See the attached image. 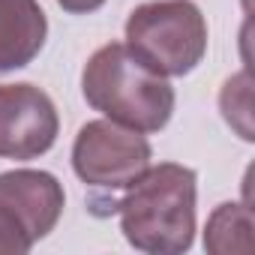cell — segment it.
Masks as SVG:
<instances>
[{
    "mask_svg": "<svg viewBox=\"0 0 255 255\" xmlns=\"http://www.w3.org/2000/svg\"><path fill=\"white\" fill-rule=\"evenodd\" d=\"M195 198L198 177L192 168L177 162L147 165L117 201L126 243L147 255H180L192 249L198 231Z\"/></svg>",
    "mask_w": 255,
    "mask_h": 255,
    "instance_id": "obj_1",
    "label": "cell"
},
{
    "mask_svg": "<svg viewBox=\"0 0 255 255\" xmlns=\"http://www.w3.org/2000/svg\"><path fill=\"white\" fill-rule=\"evenodd\" d=\"M87 105L141 135L159 132L174 114V87L147 69L126 42H108L90 54L81 72Z\"/></svg>",
    "mask_w": 255,
    "mask_h": 255,
    "instance_id": "obj_2",
    "label": "cell"
},
{
    "mask_svg": "<svg viewBox=\"0 0 255 255\" xmlns=\"http://www.w3.org/2000/svg\"><path fill=\"white\" fill-rule=\"evenodd\" d=\"M126 48L156 75L183 78L207 54V21L192 0H150L126 18Z\"/></svg>",
    "mask_w": 255,
    "mask_h": 255,
    "instance_id": "obj_3",
    "label": "cell"
},
{
    "mask_svg": "<svg viewBox=\"0 0 255 255\" xmlns=\"http://www.w3.org/2000/svg\"><path fill=\"white\" fill-rule=\"evenodd\" d=\"M66 207L63 186L48 171L0 174V255H24L54 231Z\"/></svg>",
    "mask_w": 255,
    "mask_h": 255,
    "instance_id": "obj_4",
    "label": "cell"
},
{
    "mask_svg": "<svg viewBox=\"0 0 255 255\" xmlns=\"http://www.w3.org/2000/svg\"><path fill=\"white\" fill-rule=\"evenodd\" d=\"M150 141L114 120L84 123L72 144V171L81 183L105 192H120L135 183L150 165Z\"/></svg>",
    "mask_w": 255,
    "mask_h": 255,
    "instance_id": "obj_5",
    "label": "cell"
},
{
    "mask_svg": "<svg viewBox=\"0 0 255 255\" xmlns=\"http://www.w3.org/2000/svg\"><path fill=\"white\" fill-rule=\"evenodd\" d=\"M60 132L51 96L36 84H0V159L45 156Z\"/></svg>",
    "mask_w": 255,
    "mask_h": 255,
    "instance_id": "obj_6",
    "label": "cell"
},
{
    "mask_svg": "<svg viewBox=\"0 0 255 255\" xmlns=\"http://www.w3.org/2000/svg\"><path fill=\"white\" fill-rule=\"evenodd\" d=\"M48 39V18L39 0H0V75L24 69Z\"/></svg>",
    "mask_w": 255,
    "mask_h": 255,
    "instance_id": "obj_7",
    "label": "cell"
},
{
    "mask_svg": "<svg viewBox=\"0 0 255 255\" xmlns=\"http://www.w3.org/2000/svg\"><path fill=\"white\" fill-rule=\"evenodd\" d=\"M204 249L210 255H249L255 249V216L249 204H219L204 228Z\"/></svg>",
    "mask_w": 255,
    "mask_h": 255,
    "instance_id": "obj_8",
    "label": "cell"
},
{
    "mask_svg": "<svg viewBox=\"0 0 255 255\" xmlns=\"http://www.w3.org/2000/svg\"><path fill=\"white\" fill-rule=\"evenodd\" d=\"M219 108H222V117L231 129L243 138V141H252V78L249 72H237L231 75L225 84H222V93H219Z\"/></svg>",
    "mask_w": 255,
    "mask_h": 255,
    "instance_id": "obj_9",
    "label": "cell"
},
{
    "mask_svg": "<svg viewBox=\"0 0 255 255\" xmlns=\"http://www.w3.org/2000/svg\"><path fill=\"white\" fill-rule=\"evenodd\" d=\"M60 9L69 12V15H87V12H96L105 0H57Z\"/></svg>",
    "mask_w": 255,
    "mask_h": 255,
    "instance_id": "obj_10",
    "label": "cell"
}]
</instances>
